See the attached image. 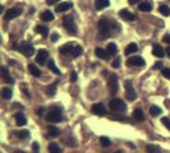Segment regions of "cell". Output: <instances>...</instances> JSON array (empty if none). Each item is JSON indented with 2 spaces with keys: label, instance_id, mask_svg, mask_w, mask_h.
Returning <instances> with one entry per match:
<instances>
[{
  "label": "cell",
  "instance_id": "cell-5",
  "mask_svg": "<svg viewBox=\"0 0 170 153\" xmlns=\"http://www.w3.org/2000/svg\"><path fill=\"white\" fill-rule=\"evenodd\" d=\"M46 120H47L49 122H54V124H56V122H60V121L63 120V111H61V108H58V107L52 108V110L49 112V114H47Z\"/></svg>",
  "mask_w": 170,
  "mask_h": 153
},
{
  "label": "cell",
  "instance_id": "cell-24",
  "mask_svg": "<svg viewBox=\"0 0 170 153\" xmlns=\"http://www.w3.org/2000/svg\"><path fill=\"white\" fill-rule=\"evenodd\" d=\"M106 51H108L109 56H113V55H116V53H118V47H116V45L114 42L109 44L108 45V49H106Z\"/></svg>",
  "mask_w": 170,
  "mask_h": 153
},
{
  "label": "cell",
  "instance_id": "cell-47",
  "mask_svg": "<svg viewBox=\"0 0 170 153\" xmlns=\"http://www.w3.org/2000/svg\"><path fill=\"white\" fill-rule=\"evenodd\" d=\"M165 51H166V55H168V57H170V46H169V47H166V50H165Z\"/></svg>",
  "mask_w": 170,
  "mask_h": 153
},
{
  "label": "cell",
  "instance_id": "cell-30",
  "mask_svg": "<svg viewBox=\"0 0 170 153\" xmlns=\"http://www.w3.org/2000/svg\"><path fill=\"white\" fill-rule=\"evenodd\" d=\"M47 130H49V134H50L51 137H58V135L60 134L59 129H58L56 126H54V125H50V126L47 128Z\"/></svg>",
  "mask_w": 170,
  "mask_h": 153
},
{
  "label": "cell",
  "instance_id": "cell-31",
  "mask_svg": "<svg viewBox=\"0 0 170 153\" xmlns=\"http://www.w3.org/2000/svg\"><path fill=\"white\" fill-rule=\"evenodd\" d=\"M49 152L50 153H60L61 149L59 148V146L56 144V143H50L49 144Z\"/></svg>",
  "mask_w": 170,
  "mask_h": 153
},
{
  "label": "cell",
  "instance_id": "cell-16",
  "mask_svg": "<svg viewBox=\"0 0 170 153\" xmlns=\"http://www.w3.org/2000/svg\"><path fill=\"white\" fill-rule=\"evenodd\" d=\"M72 6H73V4L70 2H65V3H61L60 5H58L55 10H56V13H63V12H67V10L72 9Z\"/></svg>",
  "mask_w": 170,
  "mask_h": 153
},
{
  "label": "cell",
  "instance_id": "cell-50",
  "mask_svg": "<svg viewBox=\"0 0 170 153\" xmlns=\"http://www.w3.org/2000/svg\"><path fill=\"white\" fill-rule=\"evenodd\" d=\"M116 153H122V152H116Z\"/></svg>",
  "mask_w": 170,
  "mask_h": 153
},
{
  "label": "cell",
  "instance_id": "cell-40",
  "mask_svg": "<svg viewBox=\"0 0 170 153\" xmlns=\"http://www.w3.org/2000/svg\"><path fill=\"white\" fill-rule=\"evenodd\" d=\"M32 148H34V153H40V146L37 142H35L32 144Z\"/></svg>",
  "mask_w": 170,
  "mask_h": 153
},
{
  "label": "cell",
  "instance_id": "cell-12",
  "mask_svg": "<svg viewBox=\"0 0 170 153\" xmlns=\"http://www.w3.org/2000/svg\"><path fill=\"white\" fill-rule=\"evenodd\" d=\"M47 57H49V53H47L46 50L42 49V50H40L38 53H37L36 63H37V64H41V65H42V64H45V61L47 60Z\"/></svg>",
  "mask_w": 170,
  "mask_h": 153
},
{
  "label": "cell",
  "instance_id": "cell-43",
  "mask_svg": "<svg viewBox=\"0 0 170 153\" xmlns=\"http://www.w3.org/2000/svg\"><path fill=\"white\" fill-rule=\"evenodd\" d=\"M70 80L72 82H76L77 80V73H76V71H73V73L70 74Z\"/></svg>",
  "mask_w": 170,
  "mask_h": 153
},
{
  "label": "cell",
  "instance_id": "cell-22",
  "mask_svg": "<svg viewBox=\"0 0 170 153\" xmlns=\"http://www.w3.org/2000/svg\"><path fill=\"white\" fill-rule=\"evenodd\" d=\"M41 19L44 20V22H51V20L54 19V13L50 12V10H45V12L41 14Z\"/></svg>",
  "mask_w": 170,
  "mask_h": 153
},
{
  "label": "cell",
  "instance_id": "cell-11",
  "mask_svg": "<svg viewBox=\"0 0 170 153\" xmlns=\"http://www.w3.org/2000/svg\"><path fill=\"white\" fill-rule=\"evenodd\" d=\"M119 15H120V18L122 19H124V20H136L137 19V15L134 14V13H132V12H129V10H127V9H122L120 12H119Z\"/></svg>",
  "mask_w": 170,
  "mask_h": 153
},
{
  "label": "cell",
  "instance_id": "cell-19",
  "mask_svg": "<svg viewBox=\"0 0 170 153\" xmlns=\"http://www.w3.org/2000/svg\"><path fill=\"white\" fill-rule=\"evenodd\" d=\"M95 53H96V56H97V57H100V59H102V60H108V59H109L108 51L104 50V49H101V47H97Z\"/></svg>",
  "mask_w": 170,
  "mask_h": 153
},
{
  "label": "cell",
  "instance_id": "cell-1",
  "mask_svg": "<svg viewBox=\"0 0 170 153\" xmlns=\"http://www.w3.org/2000/svg\"><path fill=\"white\" fill-rule=\"evenodd\" d=\"M59 53L61 55H67L69 57H78L83 53V50L77 44H65L64 46H61L59 49Z\"/></svg>",
  "mask_w": 170,
  "mask_h": 153
},
{
  "label": "cell",
  "instance_id": "cell-4",
  "mask_svg": "<svg viewBox=\"0 0 170 153\" xmlns=\"http://www.w3.org/2000/svg\"><path fill=\"white\" fill-rule=\"evenodd\" d=\"M109 106H110V110L114 111V112H124L127 110V105L125 102L120 98H114L109 102Z\"/></svg>",
  "mask_w": 170,
  "mask_h": 153
},
{
  "label": "cell",
  "instance_id": "cell-20",
  "mask_svg": "<svg viewBox=\"0 0 170 153\" xmlns=\"http://www.w3.org/2000/svg\"><path fill=\"white\" fill-rule=\"evenodd\" d=\"M138 9H140L141 12H151L152 5H151V3H148V2H141L140 5H138Z\"/></svg>",
  "mask_w": 170,
  "mask_h": 153
},
{
  "label": "cell",
  "instance_id": "cell-25",
  "mask_svg": "<svg viewBox=\"0 0 170 153\" xmlns=\"http://www.w3.org/2000/svg\"><path fill=\"white\" fill-rule=\"evenodd\" d=\"M2 96H3L4 100H10V98H12V96H13V92H12V89H10V88L5 87L2 91Z\"/></svg>",
  "mask_w": 170,
  "mask_h": 153
},
{
  "label": "cell",
  "instance_id": "cell-32",
  "mask_svg": "<svg viewBox=\"0 0 170 153\" xmlns=\"http://www.w3.org/2000/svg\"><path fill=\"white\" fill-rule=\"evenodd\" d=\"M159 12H160L163 15H165V17H168V15H170V8L168 6V5H160V8H159Z\"/></svg>",
  "mask_w": 170,
  "mask_h": 153
},
{
  "label": "cell",
  "instance_id": "cell-13",
  "mask_svg": "<svg viewBox=\"0 0 170 153\" xmlns=\"http://www.w3.org/2000/svg\"><path fill=\"white\" fill-rule=\"evenodd\" d=\"M91 111L93 112L95 115H97V116H104V115L106 114V110H105V107H104L102 104H95V105L92 106Z\"/></svg>",
  "mask_w": 170,
  "mask_h": 153
},
{
  "label": "cell",
  "instance_id": "cell-41",
  "mask_svg": "<svg viewBox=\"0 0 170 153\" xmlns=\"http://www.w3.org/2000/svg\"><path fill=\"white\" fill-rule=\"evenodd\" d=\"M58 40H59V35L54 32V33H52V35H51V41H52V42H56V41H58Z\"/></svg>",
  "mask_w": 170,
  "mask_h": 153
},
{
  "label": "cell",
  "instance_id": "cell-45",
  "mask_svg": "<svg viewBox=\"0 0 170 153\" xmlns=\"http://www.w3.org/2000/svg\"><path fill=\"white\" fill-rule=\"evenodd\" d=\"M141 0H128V3L131 4V5H133V4H137V3H140Z\"/></svg>",
  "mask_w": 170,
  "mask_h": 153
},
{
  "label": "cell",
  "instance_id": "cell-9",
  "mask_svg": "<svg viewBox=\"0 0 170 153\" xmlns=\"http://www.w3.org/2000/svg\"><path fill=\"white\" fill-rule=\"evenodd\" d=\"M145 60L141 56H132L127 60V65L128 66H145Z\"/></svg>",
  "mask_w": 170,
  "mask_h": 153
},
{
  "label": "cell",
  "instance_id": "cell-8",
  "mask_svg": "<svg viewBox=\"0 0 170 153\" xmlns=\"http://www.w3.org/2000/svg\"><path fill=\"white\" fill-rule=\"evenodd\" d=\"M20 13H22V8H20V6H14L12 9H9L8 12L5 13L4 19L5 20H12V19L17 18L18 15H20Z\"/></svg>",
  "mask_w": 170,
  "mask_h": 153
},
{
  "label": "cell",
  "instance_id": "cell-6",
  "mask_svg": "<svg viewBox=\"0 0 170 153\" xmlns=\"http://www.w3.org/2000/svg\"><path fill=\"white\" fill-rule=\"evenodd\" d=\"M63 24H64V28L68 31V33H70V35L77 33V26H76V22H74L73 17L65 15L64 19H63Z\"/></svg>",
  "mask_w": 170,
  "mask_h": 153
},
{
  "label": "cell",
  "instance_id": "cell-14",
  "mask_svg": "<svg viewBox=\"0 0 170 153\" xmlns=\"http://www.w3.org/2000/svg\"><path fill=\"white\" fill-rule=\"evenodd\" d=\"M2 74H3V79H4L5 83H9V84H13V83H14V79L12 78V75L9 74L7 66H3V68H2Z\"/></svg>",
  "mask_w": 170,
  "mask_h": 153
},
{
  "label": "cell",
  "instance_id": "cell-38",
  "mask_svg": "<svg viewBox=\"0 0 170 153\" xmlns=\"http://www.w3.org/2000/svg\"><path fill=\"white\" fill-rule=\"evenodd\" d=\"M161 73H163V75H164L166 79H170V69H169V68L161 69Z\"/></svg>",
  "mask_w": 170,
  "mask_h": 153
},
{
  "label": "cell",
  "instance_id": "cell-28",
  "mask_svg": "<svg viewBox=\"0 0 170 153\" xmlns=\"http://www.w3.org/2000/svg\"><path fill=\"white\" fill-rule=\"evenodd\" d=\"M36 31H37L38 33H41L44 37H46V36L49 35V28H47L46 26H37V27H36Z\"/></svg>",
  "mask_w": 170,
  "mask_h": 153
},
{
  "label": "cell",
  "instance_id": "cell-36",
  "mask_svg": "<svg viewBox=\"0 0 170 153\" xmlns=\"http://www.w3.org/2000/svg\"><path fill=\"white\" fill-rule=\"evenodd\" d=\"M100 143H101L104 147H109V146L111 144V142H110V139H109L108 137H101V138H100Z\"/></svg>",
  "mask_w": 170,
  "mask_h": 153
},
{
  "label": "cell",
  "instance_id": "cell-44",
  "mask_svg": "<svg viewBox=\"0 0 170 153\" xmlns=\"http://www.w3.org/2000/svg\"><path fill=\"white\" fill-rule=\"evenodd\" d=\"M59 0H46V4L47 5H52V4H56Z\"/></svg>",
  "mask_w": 170,
  "mask_h": 153
},
{
  "label": "cell",
  "instance_id": "cell-21",
  "mask_svg": "<svg viewBox=\"0 0 170 153\" xmlns=\"http://www.w3.org/2000/svg\"><path fill=\"white\" fill-rule=\"evenodd\" d=\"M28 71L34 77H40L41 75V70L38 69V66H36L35 64H28Z\"/></svg>",
  "mask_w": 170,
  "mask_h": 153
},
{
  "label": "cell",
  "instance_id": "cell-10",
  "mask_svg": "<svg viewBox=\"0 0 170 153\" xmlns=\"http://www.w3.org/2000/svg\"><path fill=\"white\" fill-rule=\"evenodd\" d=\"M125 97L128 98L129 101H133V100H136V97H137V93H136V91L133 89L132 83H131L129 80L125 82Z\"/></svg>",
  "mask_w": 170,
  "mask_h": 153
},
{
  "label": "cell",
  "instance_id": "cell-23",
  "mask_svg": "<svg viewBox=\"0 0 170 153\" xmlns=\"http://www.w3.org/2000/svg\"><path fill=\"white\" fill-rule=\"evenodd\" d=\"M137 50H138L137 45H136L134 42H132V44H129L128 46L125 47V55H132V54H134V53H136Z\"/></svg>",
  "mask_w": 170,
  "mask_h": 153
},
{
  "label": "cell",
  "instance_id": "cell-35",
  "mask_svg": "<svg viewBox=\"0 0 170 153\" xmlns=\"http://www.w3.org/2000/svg\"><path fill=\"white\" fill-rule=\"evenodd\" d=\"M58 84V82H55L54 84H51V86H49L47 87V89H46V93L49 95V96H51V95H55V92H56V86Z\"/></svg>",
  "mask_w": 170,
  "mask_h": 153
},
{
  "label": "cell",
  "instance_id": "cell-3",
  "mask_svg": "<svg viewBox=\"0 0 170 153\" xmlns=\"http://www.w3.org/2000/svg\"><path fill=\"white\" fill-rule=\"evenodd\" d=\"M14 49L18 50L20 54H23V55L27 56V57L32 56V55L35 54V47H34L32 45H31L29 42H20L18 46L14 45Z\"/></svg>",
  "mask_w": 170,
  "mask_h": 153
},
{
  "label": "cell",
  "instance_id": "cell-17",
  "mask_svg": "<svg viewBox=\"0 0 170 153\" xmlns=\"http://www.w3.org/2000/svg\"><path fill=\"white\" fill-rule=\"evenodd\" d=\"M110 5V0H96L95 2V8L96 10H102Z\"/></svg>",
  "mask_w": 170,
  "mask_h": 153
},
{
  "label": "cell",
  "instance_id": "cell-7",
  "mask_svg": "<svg viewBox=\"0 0 170 153\" xmlns=\"http://www.w3.org/2000/svg\"><path fill=\"white\" fill-rule=\"evenodd\" d=\"M108 87H109V91H110V95H111V96L116 95V92H118V87H119V83H118V75H116V74L109 75V79H108Z\"/></svg>",
  "mask_w": 170,
  "mask_h": 153
},
{
  "label": "cell",
  "instance_id": "cell-42",
  "mask_svg": "<svg viewBox=\"0 0 170 153\" xmlns=\"http://www.w3.org/2000/svg\"><path fill=\"white\" fill-rule=\"evenodd\" d=\"M163 41H164L165 44H169V45H170V35H169V33L165 35V36L163 37Z\"/></svg>",
  "mask_w": 170,
  "mask_h": 153
},
{
  "label": "cell",
  "instance_id": "cell-33",
  "mask_svg": "<svg viewBox=\"0 0 170 153\" xmlns=\"http://www.w3.org/2000/svg\"><path fill=\"white\" fill-rule=\"evenodd\" d=\"M150 114H151L152 116L160 115V114H161V108H160V107H157V106H155V105H152V106L150 107Z\"/></svg>",
  "mask_w": 170,
  "mask_h": 153
},
{
  "label": "cell",
  "instance_id": "cell-37",
  "mask_svg": "<svg viewBox=\"0 0 170 153\" xmlns=\"http://www.w3.org/2000/svg\"><path fill=\"white\" fill-rule=\"evenodd\" d=\"M120 66V57L115 56V59L113 60V68H119Z\"/></svg>",
  "mask_w": 170,
  "mask_h": 153
},
{
  "label": "cell",
  "instance_id": "cell-48",
  "mask_svg": "<svg viewBox=\"0 0 170 153\" xmlns=\"http://www.w3.org/2000/svg\"><path fill=\"white\" fill-rule=\"evenodd\" d=\"M42 112H44V108H38V110H37V114H38V115H42Z\"/></svg>",
  "mask_w": 170,
  "mask_h": 153
},
{
  "label": "cell",
  "instance_id": "cell-27",
  "mask_svg": "<svg viewBox=\"0 0 170 153\" xmlns=\"http://www.w3.org/2000/svg\"><path fill=\"white\" fill-rule=\"evenodd\" d=\"M134 117L137 121H143L145 120V114H143V111L141 108H136L134 111Z\"/></svg>",
  "mask_w": 170,
  "mask_h": 153
},
{
  "label": "cell",
  "instance_id": "cell-46",
  "mask_svg": "<svg viewBox=\"0 0 170 153\" xmlns=\"http://www.w3.org/2000/svg\"><path fill=\"white\" fill-rule=\"evenodd\" d=\"M160 68H161V63H160V61H159V63H156V64L154 65V69H156V70H157V69H160Z\"/></svg>",
  "mask_w": 170,
  "mask_h": 153
},
{
  "label": "cell",
  "instance_id": "cell-49",
  "mask_svg": "<svg viewBox=\"0 0 170 153\" xmlns=\"http://www.w3.org/2000/svg\"><path fill=\"white\" fill-rule=\"evenodd\" d=\"M16 153H26V152H23V151H16Z\"/></svg>",
  "mask_w": 170,
  "mask_h": 153
},
{
  "label": "cell",
  "instance_id": "cell-26",
  "mask_svg": "<svg viewBox=\"0 0 170 153\" xmlns=\"http://www.w3.org/2000/svg\"><path fill=\"white\" fill-rule=\"evenodd\" d=\"M147 153H163L161 148L159 146H154V144H148L147 146Z\"/></svg>",
  "mask_w": 170,
  "mask_h": 153
},
{
  "label": "cell",
  "instance_id": "cell-18",
  "mask_svg": "<svg viewBox=\"0 0 170 153\" xmlns=\"http://www.w3.org/2000/svg\"><path fill=\"white\" fill-rule=\"evenodd\" d=\"M152 54H154V56L161 57V56L164 55V50H163V47L159 45V44H154V45H152Z\"/></svg>",
  "mask_w": 170,
  "mask_h": 153
},
{
  "label": "cell",
  "instance_id": "cell-34",
  "mask_svg": "<svg viewBox=\"0 0 170 153\" xmlns=\"http://www.w3.org/2000/svg\"><path fill=\"white\" fill-rule=\"evenodd\" d=\"M16 135L19 137L20 139H26L29 137V131L28 130H19V131H16Z\"/></svg>",
  "mask_w": 170,
  "mask_h": 153
},
{
  "label": "cell",
  "instance_id": "cell-15",
  "mask_svg": "<svg viewBox=\"0 0 170 153\" xmlns=\"http://www.w3.org/2000/svg\"><path fill=\"white\" fill-rule=\"evenodd\" d=\"M14 119H16V124L18 126H23V125L27 124V119H26V116L22 114V112H18V114H16Z\"/></svg>",
  "mask_w": 170,
  "mask_h": 153
},
{
  "label": "cell",
  "instance_id": "cell-39",
  "mask_svg": "<svg viewBox=\"0 0 170 153\" xmlns=\"http://www.w3.org/2000/svg\"><path fill=\"white\" fill-rule=\"evenodd\" d=\"M161 122L170 130V119H169V117H163V119H161Z\"/></svg>",
  "mask_w": 170,
  "mask_h": 153
},
{
  "label": "cell",
  "instance_id": "cell-2",
  "mask_svg": "<svg viewBox=\"0 0 170 153\" xmlns=\"http://www.w3.org/2000/svg\"><path fill=\"white\" fill-rule=\"evenodd\" d=\"M114 26L110 20L108 19H101L99 22V32H100V38H108L114 33Z\"/></svg>",
  "mask_w": 170,
  "mask_h": 153
},
{
  "label": "cell",
  "instance_id": "cell-29",
  "mask_svg": "<svg viewBox=\"0 0 170 153\" xmlns=\"http://www.w3.org/2000/svg\"><path fill=\"white\" fill-rule=\"evenodd\" d=\"M47 66H49V69L52 71V73H55L56 75L60 74V70L56 68V65H55V63H54V60H50V61H49V64H47Z\"/></svg>",
  "mask_w": 170,
  "mask_h": 153
}]
</instances>
